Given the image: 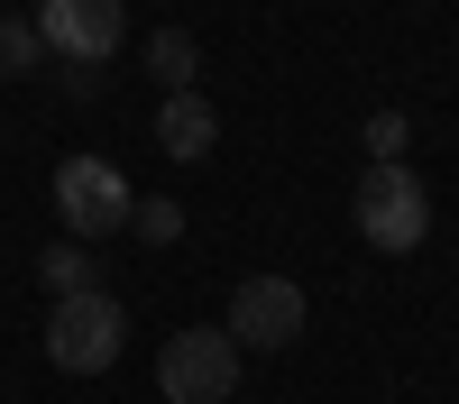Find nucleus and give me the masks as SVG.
I'll use <instances>...</instances> for the list:
<instances>
[{
  "mask_svg": "<svg viewBox=\"0 0 459 404\" xmlns=\"http://www.w3.org/2000/svg\"><path fill=\"white\" fill-rule=\"evenodd\" d=\"M350 220H359V239L377 257H413V248L432 239V193H423L413 166H368L359 193H350Z\"/></svg>",
  "mask_w": 459,
  "mask_h": 404,
  "instance_id": "obj_1",
  "label": "nucleus"
},
{
  "mask_svg": "<svg viewBox=\"0 0 459 404\" xmlns=\"http://www.w3.org/2000/svg\"><path fill=\"white\" fill-rule=\"evenodd\" d=\"M157 395L166 404H230L239 395V340L221 322H194L157 349Z\"/></svg>",
  "mask_w": 459,
  "mask_h": 404,
  "instance_id": "obj_2",
  "label": "nucleus"
},
{
  "mask_svg": "<svg viewBox=\"0 0 459 404\" xmlns=\"http://www.w3.org/2000/svg\"><path fill=\"white\" fill-rule=\"evenodd\" d=\"M120 349H129V313L110 304L101 285L92 294H65V304L47 313V358L65 367V377H101Z\"/></svg>",
  "mask_w": 459,
  "mask_h": 404,
  "instance_id": "obj_3",
  "label": "nucleus"
},
{
  "mask_svg": "<svg viewBox=\"0 0 459 404\" xmlns=\"http://www.w3.org/2000/svg\"><path fill=\"white\" fill-rule=\"evenodd\" d=\"M56 211H65V239H120L129 230V211H138V193H129V175L110 166V157H65L56 166Z\"/></svg>",
  "mask_w": 459,
  "mask_h": 404,
  "instance_id": "obj_4",
  "label": "nucleus"
},
{
  "mask_svg": "<svg viewBox=\"0 0 459 404\" xmlns=\"http://www.w3.org/2000/svg\"><path fill=\"white\" fill-rule=\"evenodd\" d=\"M37 47L101 73L110 56L129 47V10H120V0H47V10H37Z\"/></svg>",
  "mask_w": 459,
  "mask_h": 404,
  "instance_id": "obj_5",
  "label": "nucleus"
},
{
  "mask_svg": "<svg viewBox=\"0 0 459 404\" xmlns=\"http://www.w3.org/2000/svg\"><path fill=\"white\" fill-rule=\"evenodd\" d=\"M230 340H239V358L248 349H294L303 340V285L294 276H248L239 294H230Z\"/></svg>",
  "mask_w": 459,
  "mask_h": 404,
  "instance_id": "obj_6",
  "label": "nucleus"
},
{
  "mask_svg": "<svg viewBox=\"0 0 459 404\" xmlns=\"http://www.w3.org/2000/svg\"><path fill=\"white\" fill-rule=\"evenodd\" d=\"M157 147L175 166H203L212 147H221V110L203 101V92H166V110H157Z\"/></svg>",
  "mask_w": 459,
  "mask_h": 404,
  "instance_id": "obj_7",
  "label": "nucleus"
},
{
  "mask_svg": "<svg viewBox=\"0 0 459 404\" xmlns=\"http://www.w3.org/2000/svg\"><path fill=\"white\" fill-rule=\"evenodd\" d=\"M194 64H203V47L184 28H147V73H157L166 92H194Z\"/></svg>",
  "mask_w": 459,
  "mask_h": 404,
  "instance_id": "obj_8",
  "label": "nucleus"
},
{
  "mask_svg": "<svg viewBox=\"0 0 459 404\" xmlns=\"http://www.w3.org/2000/svg\"><path fill=\"white\" fill-rule=\"evenodd\" d=\"M37 276H47L56 304H65V294H92V248H83V239H56L47 257H37Z\"/></svg>",
  "mask_w": 459,
  "mask_h": 404,
  "instance_id": "obj_9",
  "label": "nucleus"
},
{
  "mask_svg": "<svg viewBox=\"0 0 459 404\" xmlns=\"http://www.w3.org/2000/svg\"><path fill=\"white\" fill-rule=\"evenodd\" d=\"M404 147H413L404 110H368V166H404Z\"/></svg>",
  "mask_w": 459,
  "mask_h": 404,
  "instance_id": "obj_10",
  "label": "nucleus"
},
{
  "mask_svg": "<svg viewBox=\"0 0 459 404\" xmlns=\"http://www.w3.org/2000/svg\"><path fill=\"white\" fill-rule=\"evenodd\" d=\"M129 230H138L147 248H166V239H184V202H166V193H147V202L129 211Z\"/></svg>",
  "mask_w": 459,
  "mask_h": 404,
  "instance_id": "obj_11",
  "label": "nucleus"
},
{
  "mask_svg": "<svg viewBox=\"0 0 459 404\" xmlns=\"http://www.w3.org/2000/svg\"><path fill=\"white\" fill-rule=\"evenodd\" d=\"M37 56H47L37 47V19H0V73H28Z\"/></svg>",
  "mask_w": 459,
  "mask_h": 404,
  "instance_id": "obj_12",
  "label": "nucleus"
}]
</instances>
